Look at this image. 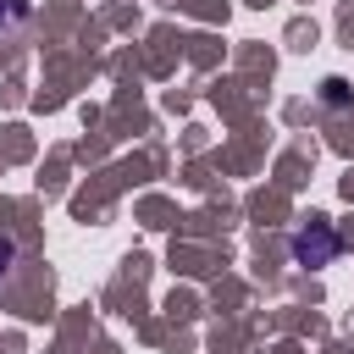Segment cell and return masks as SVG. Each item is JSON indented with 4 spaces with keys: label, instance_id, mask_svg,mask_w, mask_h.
I'll list each match as a JSON object with an SVG mask.
<instances>
[{
    "label": "cell",
    "instance_id": "6da1fadb",
    "mask_svg": "<svg viewBox=\"0 0 354 354\" xmlns=\"http://www.w3.org/2000/svg\"><path fill=\"white\" fill-rule=\"evenodd\" d=\"M293 254H299V266H326V260L337 254V238L315 221V227H304V232L293 238Z\"/></svg>",
    "mask_w": 354,
    "mask_h": 354
},
{
    "label": "cell",
    "instance_id": "7a4b0ae2",
    "mask_svg": "<svg viewBox=\"0 0 354 354\" xmlns=\"http://www.w3.org/2000/svg\"><path fill=\"white\" fill-rule=\"evenodd\" d=\"M11 254H17V249H11V238H0V271L11 266Z\"/></svg>",
    "mask_w": 354,
    "mask_h": 354
}]
</instances>
